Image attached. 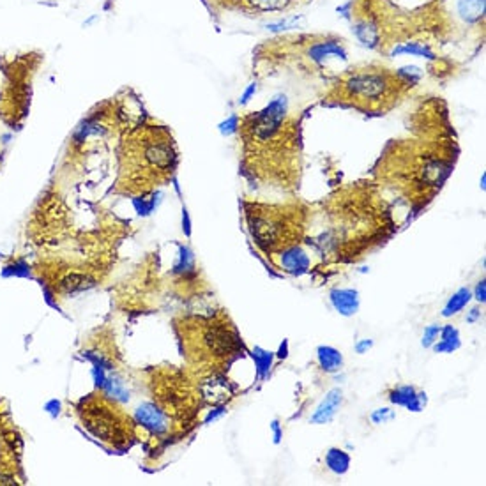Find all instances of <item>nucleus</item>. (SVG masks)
I'll list each match as a JSON object with an SVG mask.
<instances>
[{
	"instance_id": "obj_26",
	"label": "nucleus",
	"mask_w": 486,
	"mask_h": 486,
	"mask_svg": "<svg viewBox=\"0 0 486 486\" xmlns=\"http://www.w3.org/2000/svg\"><path fill=\"white\" fill-rule=\"evenodd\" d=\"M9 274L22 276V278H29L30 269H29V265L23 264V262H16V264L9 265V267L4 269V276H9Z\"/></svg>"
},
{
	"instance_id": "obj_5",
	"label": "nucleus",
	"mask_w": 486,
	"mask_h": 486,
	"mask_svg": "<svg viewBox=\"0 0 486 486\" xmlns=\"http://www.w3.org/2000/svg\"><path fill=\"white\" fill-rule=\"evenodd\" d=\"M257 64L285 65L298 68L299 71L322 73L331 71L334 62L349 60L347 41L331 32L298 34V36H281L278 39L264 41V44L253 51Z\"/></svg>"
},
{
	"instance_id": "obj_6",
	"label": "nucleus",
	"mask_w": 486,
	"mask_h": 486,
	"mask_svg": "<svg viewBox=\"0 0 486 486\" xmlns=\"http://www.w3.org/2000/svg\"><path fill=\"white\" fill-rule=\"evenodd\" d=\"M182 343L189 361L209 373L229 366L244 349L239 331L225 315L186 320Z\"/></svg>"
},
{
	"instance_id": "obj_17",
	"label": "nucleus",
	"mask_w": 486,
	"mask_h": 486,
	"mask_svg": "<svg viewBox=\"0 0 486 486\" xmlns=\"http://www.w3.org/2000/svg\"><path fill=\"white\" fill-rule=\"evenodd\" d=\"M456 13L468 25L481 22L485 18V0H456Z\"/></svg>"
},
{
	"instance_id": "obj_1",
	"label": "nucleus",
	"mask_w": 486,
	"mask_h": 486,
	"mask_svg": "<svg viewBox=\"0 0 486 486\" xmlns=\"http://www.w3.org/2000/svg\"><path fill=\"white\" fill-rule=\"evenodd\" d=\"M248 174L264 184L292 188L301 170V127L285 94H278L257 112L239 117Z\"/></svg>"
},
{
	"instance_id": "obj_32",
	"label": "nucleus",
	"mask_w": 486,
	"mask_h": 486,
	"mask_svg": "<svg viewBox=\"0 0 486 486\" xmlns=\"http://www.w3.org/2000/svg\"><path fill=\"white\" fill-rule=\"evenodd\" d=\"M271 428H272V433H274V442L280 444L281 442V437H283V433H281V428H280V423L272 421Z\"/></svg>"
},
{
	"instance_id": "obj_21",
	"label": "nucleus",
	"mask_w": 486,
	"mask_h": 486,
	"mask_svg": "<svg viewBox=\"0 0 486 486\" xmlns=\"http://www.w3.org/2000/svg\"><path fill=\"white\" fill-rule=\"evenodd\" d=\"M471 299H472L471 290H468V288H460V290L454 292V294L451 295L447 305L444 306L442 316H446L447 319V316H453V315H456V313H460L461 309L471 302Z\"/></svg>"
},
{
	"instance_id": "obj_16",
	"label": "nucleus",
	"mask_w": 486,
	"mask_h": 486,
	"mask_svg": "<svg viewBox=\"0 0 486 486\" xmlns=\"http://www.w3.org/2000/svg\"><path fill=\"white\" fill-rule=\"evenodd\" d=\"M94 280L91 276L78 274V272H71V274L64 276L60 281H58V290L65 295H75L78 292L89 290L91 287H94Z\"/></svg>"
},
{
	"instance_id": "obj_13",
	"label": "nucleus",
	"mask_w": 486,
	"mask_h": 486,
	"mask_svg": "<svg viewBox=\"0 0 486 486\" xmlns=\"http://www.w3.org/2000/svg\"><path fill=\"white\" fill-rule=\"evenodd\" d=\"M329 299L333 308L340 315L352 316L359 312L361 298L359 292L354 290V288H334V290H331Z\"/></svg>"
},
{
	"instance_id": "obj_2",
	"label": "nucleus",
	"mask_w": 486,
	"mask_h": 486,
	"mask_svg": "<svg viewBox=\"0 0 486 486\" xmlns=\"http://www.w3.org/2000/svg\"><path fill=\"white\" fill-rule=\"evenodd\" d=\"M322 216V225L308 223V226L319 230L309 243L322 255H336V258L357 257L366 243L381 239L382 232L388 229L384 202L370 189H354V195L333 198Z\"/></svg>"
},
{
	"instance_id": "obj_18",
	"label": "nucleus",
	"mask_w": 486,
	"mask_h": 486,
	"mask_svg": "<svg viewBox=\"0 0 486 486\" xmlns=\"http://www.w3.org/2000/svg\"><path fill=\"white\" fill-rule=\"evenodd\" d=\"M316 359H319V366L322 368L326 373H336L341 366H343V356L340 350L329 345H322L316 349Z\"/></svg>"
},
{
	"instance_id": "obj_7",
	"label": "nucleus",
	"mask_w": 486,
	"mask_h": 486,
	"mask_svg": "<svg viewBox=\"0 0 486 486\" xmlns=\"http://www.w3.org/2000/svg\"><path fill=\"white\" fill-rule=\"evenodd\" d=\"M244 218L253 243L265 255L299 244L308 232V209L298 203L244 202Z\"/></svg>"
},
{
	"instance_id": "obj_30",
	"label": "nucleus",
	"mask_w": 486,
	"mask_h": 486,
	"mask_svg": "<svg viewBox=\"0 0 486 486\" xmlns=\"http://www.w3.org/2000/svg\"><path fill=\"white\" fill-rule=\"evenodd\" d=\"M182 230H184L186 236H191V222H189V216H188V211H182Z\"/></svg>"
},
{
	"instance_id": "obj_27",
	"label": "nucleus",
	"mask_w": 486,
	"mask_h": 486,
	"mask_svg": "<svg viewBox=\"0 0 486 486\" xmlns=\"http://www.w3.org/2000/svg\"><path fill=\"white\" fill-rule=\"evenodd\" d=\"M237 127H239V115H232L229 120L219 124V131H222L223 134H226V136L237 133Z\"/></svg>"
},
{
	"instance_id": "obj_23",
	"label": "nucleus",
	"mask_w": 486,
	"mask_h": 486,
	"mask_svg": "<svg viewBox=\"0 0 486 486\" xmlns=\"http://www.w3.org/2000/svg\"><path fill=\"white\" fill-rule=\"evenodd\" d=\"M251 356H253L258 377L260 378L267 377L269 371H271V368H272V359H274V354L267 352V350L260 349V347H255L253 354H251Z\"/></svg>"
},
{
	"instance_id": "obj_15",
	"label": "nucleus",
	"mask_w": 486,
	"mask_h": 486,
	"mask_svg": "<svg viewBox=\"0 0 486 486\" xmlns=\"http://www.w3.org/2000/svg\"><path fill=\"white\" fill-rule=\"evenodd\" d=\"M389 57H402V55H410V57H426V58H437L435 51L432 50L430 43H418V41H403L392 46L388 51Z\"/></svg>"
},
{
	"instance_id": "obj_31",
	"label": "nucleus",
	"mask_w": 486,
	"mask_h": 486,
	"mask_svg": "<svg viewBox=\"0 0 486 486\" xmlns=\"http://www.w3.org/2000/svg\"><path fill=\"white\" fill-rule=\"evenodd\" d=\"M371 347H373V341L371 340H363V341H359V343L356 345V352L357 354H364L366 350H370Z\"/></svg>"
},
{
	"instance_id": "obj_12",
	"label": "nucleus",
	"mask_w": 486,
	"mask_h": 486,
	"mask_svg": "<svg viewBox=\"0 0 486 486\" xmlns=\"http://www.w3.org/2000/svg\"><path fill=\"white\" fill-rule=\"evenodd\" d=\"M389 402L395 403V405L405 407L410 412H421L426 407V392L418 391L414 385H398L396 389H392L389 392Z\"/></svg>"
},
{
	"instance_id": "obj_29",
	"label": "nucleus",
	"mask_w": 486,
	"mask_h": 486,
	"mask_svg": "<svg viewBox=\"0 0 486 486\" xmlns=\"http://www.w3.org/2000/svg\"><path fill=\"white\" fill-rule=\"evenodd\" d=\"M474 298L478 299L479 302L486 301V281L485 280H481L478 283V287H475V292H474Z\"/></svg>"
},
{
	"instance_id": "obj_25",
	"label": "nucleus",
	"mask_w": 486,
	"mask_h": 486,
	"mask_svg": "<svg viewBox=\"0 0 486 486\" xmlns=\"http://www.w3.org/2000/svg\"><path fill=\"white\" fill-rule=\"evenodd\" d=\"M395 418V412H392L391 409H377L373 414H371V421L375 423V425H385L388 421H391V419Z\"/></svg>"
},
{
	"instance_id": "obj_11",
	"label": "nucleus",
	"mask_w": 486,
	"mask_h": 486,
	"mask_svg": "<svg viewBox=\"0 0 486 486\" xmlns=\"http://www.w3.org/2000/svg\"><path fill=\"white\" fill-rule=\"evenodd\" d=\"M276 255L280 258V267L292 276L306 274L312 267V258H309V255L306 253L301 244L285 248V250H281L280 253Z\"/></svg>"
},
{
	"instance_id": "obj_33",
	"label": "nucleus",
	"mask_w": 486,
	"mask_h": 486,
	"mask_svg": "<svg viewBox=\"0 0 486 486\" xmlns=\"http://www.w3.org/2000/svg\"><path fill=\"white\" fill-rule=\"evenodd\" d=\"M479 313H481V312H479V308H472L471 309V313H468V316H467V322H475V320H478V316H479Z\"/></svg>"
},
{
	"instance_id": "obj_24",
	"label": "nucleus",
	"mask_w": 486,
	"mask_h": 486,
	"mask_svg": "<svg viewBox=\"0 0 486 486\" xmlns=\"http://www.w3.org/2000/svg\"><path fill=\"white\" fill-rule=\"evenodd\" d=\"M439 333H440L439 326L426 327L425 334H423V347H425V349H430V347H433V343L439 340Z\"/></svg>"
},
{
	"instance_id": "obj_10",
	"label": "nucleus",
	"mask_w": 486,
	"mask_h": 486,
	"mask_svg": "<svg viewBox=\"0 0 486 486\" xmlns=\"http://www.w3.org/2000/svg\"><path fill=\"white\" fill-rule=\"evenodd\" d=\"M134 421L156 437H163L170 432V416L158 403H142L134 410Z\"/></svg>"
},
{
	"instance_id": "obj_20",
	"label": "nucleus",
	"mask_w": 486,
	"mask_h": 486,
	"mask_svg": "<svg viewBox=\"0 0 486 486\" xmlns=\"http://www.w3.org/2000/svg\"><path fill=\"white\" fill-rule=\"evenodd\" d=\"M326 465L334 474H345L350 468V456L343 449L331 447L326 453Z\"/></svg>"
},
{
	"instance_id": "obj_28",
	"label": "nucleus",
	"mask_w": 486,
	"mask_h": 486,
	"mask_svg": "<svg viewBox=\"0 0 486 486\" xmlns=\"http://www.w3.org/2000/svg\"><path fill=\"white\" fill-rule=\"evenodd\" d=\"M257 89H258V85L255 84V82H253V84H250V87L246 89V92H244V94H243V98H241L239 105H246V103L250 101V99L253 98L255 94H257Z\"/></svg>"
},
{
	"instance_id": "obj_9",
	"label": "nucleus",
	"mask_w": 486,
	"mask_h": 486,
	"mask_svg": "<svg viewBox=\"0 0 486 486\" xmlns=\"http://www.w3.org/2000/svg\"><path fill=\"white\" fill-rule=\"evenodd\" d=\"M203 2L211 6L215 11L237 13V15L258 18L267 15H283L306 0H203Z\"/></svg>"
},
{
	"instance_id": "obj_14",
	"label": "nucleus",
	"mask_w": 486,
	"mask_h": 486,
	"mask_svg": "<svg viewBox=\"0 0 486 486\" xmlns=\"http://www.w3.org/2000/svg\"><path fill=\"white\" fill-rule=\"evenodd\" d=\"M341 403H343V391L341 389H331L327 392L326 398L322 399L316 410L313 412V416L309 418V421L313 425H327L329 421H333V418L336 416V412L340 410Z\"/></svg>"
},
{
	"instance_id": "obj_8",
	"label": "nucleus",
	"mask_w": 486,
	"mask_h": 486,
	"mask_svg": "<svg viewBox=\"0 0 486 486\" xmlns=\"http://www.w3.org/2000/svg\"><path fill=\"white\" fill-rule=\"evenodd\" d=\"M78 410L84 426L96 439L113 447H127L133 440L134 423L108 396L92 395L82 402Z\"/></svg>"
},
{
	"instance_id": "obj_22",
	"label": "nucleus",
	"mask_w": 486,
	"mask_h": 486,
	"mask_svg": "<svg viewBox=\"0 0 486 486\" xmlns=\"http://www.w3.org/2000/svg\"><path fill=\"white\" fill-rule=\"evenodd\" d=\"M175 274H181L182 278H189L196 272V265H195V257H193V251L189 248L181 246V251H179V262L175 264L174 267Z\"/></svg>"
},
{
	"instance_id": "obj_4",
	"label": "nucleus",
	"mask_w": 486,
	"mask_h": 486,
	"mask_svg": "<svg viewBox=\"0 0 486 486\" xmlns=\"http://www.w3.org/2000/svg\"><path fill=\"white\" fill-rule=\"evenodd\" d=\"M119 160L117 188L120 193L138 196L153 193L174 177L179 151L165 126H140L126 136Z\"/></svg>"
},
{
	"instance_id": "obj_3",
	"label": "nucleus",
	"mask_w": 486,
	"mask_h": 486,
	"mask_svg": "<svg viewBox=\"0 0 486 486\" xmlns=\"http://www.w3.org/2000/svg\"><path fill=\"white\" fill-rule=\"evenodd\" d=\"M419 82V73L392 69L382 62H366L340 71L324 96L331 105L363 113L384 115L403 101Z\"/></svg>"
},
{
	"instance_id": "obj_19",
	"label": "nucleus",
	"mask_w": 486,
	"mask_h": 486,
	"mask_svg": "<svg viewBox=\"0 0 486 486\" xmlns=\"http://www.w3.org/2000/svg\"><path fill=\"white\" fill-rule=\"evenodd\" d=\"M440 336V341L439 343H433V349H435V352H454V350L460 349V333H458L456 327L453 326H446L440 329L439 333Z\"/></svg>"
}]
</instances>
